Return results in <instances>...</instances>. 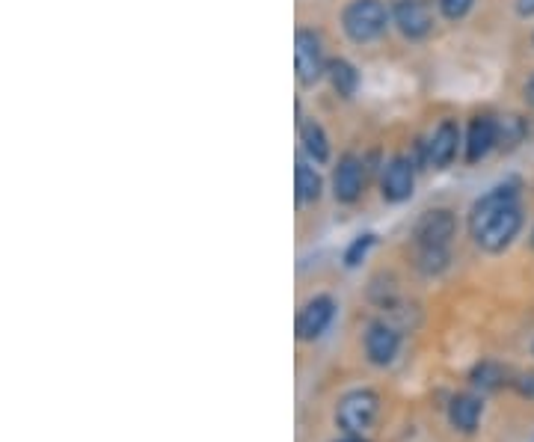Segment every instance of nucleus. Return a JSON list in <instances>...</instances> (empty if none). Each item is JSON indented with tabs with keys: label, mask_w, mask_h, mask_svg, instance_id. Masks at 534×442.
<instances>
[{
	"label": "nucleus",
	"mask_w": 534,
	"mask_h": 442,
	"mask_svg": "<svg viewBox=\"0 0 534 442\" xmlns=\"http://www.w3.org/2000/svg\"><path fill=\"white\" fill-rule=\"evenodd\" d=\"M342 27L356 45L377 42L389 27V9L383 0H351L342 12Z\"/></svg>",
	"instance_id": "nucleus-1"
},
{
	"label": "nucleus",
	"mask_w": 534,
	"mask_h": 442,
	"mask_svg": "<svg viewBox=\"0 0 534 442\" xmlns=\"http://www.w3.org/2000/svg\"><path fill=\"white\" fill-rule=\"evenodd\" d=\"M520 229H523V208H520V202H511L499 214H493L481 229H475L472 238H475V244L481 250L502 253V250H508L514 244V238L520 235Z\"/></svg>",
	"instance_id": "nucleus-2"
},
{
	"label": "nucleus",
	"mask_w": 534,
	"mask_h": 442,
	"mask_svg": "<svg viewBox=\"0 0 534 442\" xmlns=\"http://www.w3.org/2000/svg\"><path fill=\"white\" fill-rule=\"evenodd\" d=\"M327 66L330 60L324 57L321 36L309 27H300L294 33V69H297L300 87H315L327 75Z\"/></svg>",
	"instance_id": "nucleus-3"
},
{
	"label": "nucleus",
	"mask_w": 534,
	"mask_h": 442,
	"mask_svg": "<svg viewBox=\"0 0 534 442\" xmlns=\"http://www.w3.org/2000/svg\"><path fill=\"white\" fill-rule=\"evenodd\" d=\"M392 21L404 39L422 42L434 33V6H431V0H395Z\"/></svg>",
	"instance_id": "nucleus-4"
},
{
	"label": "nucleus",
	"mask_w": 534,
	"mask_h": 442,
	"mask_svg": "<svg viewBox=\"0 0 534 442\" xmlns=\"http://www.w3.org/2000/svg\"><path fill=\"white\" fill-rule=\"evenodd\" d=\"M377 413H380V398L371 389H359V392H351L342 398L336 419L348 434H362L374 425Z\"/></svg>",
	"instance_id": "nucleus-5"
},
{
	"label": "nucleus",
	"mask_w": 534,
	"mask_h": 442,
	"mask_svg": "<svg viewBox=\"0 0 534 442\" xmlns=\"http://www.w3.org/2000/svg\"><path fill=\"white\" fill-rule=\"evenodd\" d=\"M454 235H457V220L448 208L425 211L413 226L416 247H448Z\"/></svg>",
	"instance_id": "nucleus-6"
},
{
	"label": "nucleus",
	"mask_w": 534,
	"mask_h": 442,
	"mask_svg": "<svg viewBox=\"0 0 534 442\" xmlns=\"http://www.w3.org/2000/svg\"><path fill=\"white\" fill-rule=\"evenodd\" d=\"M416 187V167L410 158H392L383 170V181H380V193L386 202H404L413 196Z\"/></svg>",
	"instance_id": "nucleus-7"
},
{
	"label": "nucleus",
	"mask_w": 534,
	"mask_h": 442,
	"mask_svg": "<svg viewBox=\"0 0 534 442\" xmlns=\"http://www.w3.org/2000/svg\"><path fill=\"white\" fill-rule=\"evenodd\" d=\"M333 315H336L333 297H315V300H309L300 309V315H297V336L303 342H315L318 336H324V330L330 327Z\"/></svg>",
	"instance_id": "nucleus-8"
},
{
	"label": "nucleus",
	"mask_w": 534,
	"mask_h": 442,
	"mask_svg": "<svg viewBox=\"0 0 534 442\" xmlns=\"http://www.w3.org/2000/svg\"><path fill=\"white\" fill-rule=\"evenodd\" d=\"M365 164L356 158V155H342L339 158V167L333 173V196L342 202V205H354L356 199L362 196V187H365Z\"/></svg>",
	"instance_id": "nucleus-9"
},
{
	"label": "nucleus",
	"mask_w": 534,
	"mask_h": 442,
	"mask_svg": "<svg viewBox=\"0 0 534 442\" xmlns=\"http://www.w3.org/2000/svg\"><path fill=\"white\" fill-rule=\"evenodd\" d=\"M499 146V122L490 116H475L466 134V161L478 164Z\"/></svg>",
	"instance_id": "nucleus-10"
},
{
	"label": "nucleus",
	"mask_w": 534,
	"mask_h": 442,
	"mask_svg": "<svg viewBox=\"0 0 534 442\" xmlns=\"http://www.w3.org/2000/svg\"><path fill=\"white\" fill-rule=\"evenodd\" d=\"M457 143H460V128L454 119H443L437 125V131L431 134V140L425 143V161L437 170L448 167L457 155Z\"/></svg>",
	"instance_id": "nucleus-11"
},
{
	"label": "nucleus",
	"mask_w": 534,
	"mask_h": 442,
	"mask_svg": "<svg viewBox=\"0 0 534 442\" xmlns=\"http://www.w3.org/2000/svg\"><path fill=\"white\" fill-rule=\"evenodd\" d=\"M511 202H520V193H517V184H514V181L499 184V187H493L490 193H484V196L472 205V211H469V232L481 229L493 214H499V211H502L505 205H511Z\"/></svg>",
	"instance_id": "nucleus-12"
},
{
	"label": "nucleus",
	"mask_w": 534,
	"mask_h": 442,
	"mask_svg": "<svg viewBox=\"0 0 534 442\" xmlns=\"http://www.w3.org/2000/svg\"><path fill=\"white\" fill-rule=\"evenodd\" d=\"M401 348V336L389 324H371L365 333V354L374 365H389Z\"/></svg>",
	"instance_id": "nucleus-13"
},
{
	"label": "nucleus",
	"mask_w": 534,
	"mask_h": 442,
	"mask_svg": "<svg viewBox=\"0 0 534 442\" xmlns=\"http://www.w3.org/2000/svg\"><path fill=\"white\" fill-rule=\"evenodd\" d=\"M448 422L463 434L475 431L481 422V401L475 395H457L448 407Z\"/></svg>",
	"instance_id": "nucleus-14"
},
{
	"label": "nucleus",
	"mask_w": 534,
	"mask_h": 442,
	"mask_svg": "<svg viewBox=\"0 0 534 442\" xmlns=\"http://www.w3.org/2000/svg\"><path fill=\"white\" fill-rule=\"evenodd\" d=\"M300 143H303V152H306L315 164H327V161H330V140H327L324 128H321L315 119L300 122Z\"/></svg>",
	"instance_id": "nucleus-15"
},
{
	"label": "nucleus",
	"mask_w": 534,
	"mask_h": 442,
	"mask_svg": "<svg viewBox=\"0 0 534 442\" xmlns=\"http://www.w3.org/2000/svg\"><path fill=\"white\" fill-rule=\"evenodd\" d=\"M294 190H297V202L300 205L321 199L324 181L315 173V167H309L306 161H297V167H294Z\"/></svg>",
	"instance_id": "nucleus-16"
},
{
	"label": "nucleus",
	"mask_w": 534,
	"mask_h": 442,
	"mask_svg": "<svg viewBox=\"0 0 534 442\" xmlns=\"http://www.w3.org/2000/svg\"><path fill=\"white\" fill-rule=\"evenodd\" d=\"M327 78H330V84H333V89H336L342 98H351L356 87H359V72H356L348 60H330Z\"/></svg>",
	"instance_id": "nucleus-17"
},
{
	"label": "nucleus",
	"mask_w": 534,
	"mask_h": 442,
	"mask_svg": "<svg viewBox=\"0 0 534 442\" xmlns=\"http://www.w3.org/2000/svg\"><path fill=\"white\" fill-rule=\"evenodd\" d=\"M448 247H416V267L425 276H437L448 267Z\"/></svg>",
	"instance_id": "nucleus-18"
},
{
	"label": "nucleus",
	"mask_w": 534,
	"mask_h": 442,
	"mask_svg": "<svg viewBox=\"0 0 534 442\" xmlns=\"http://www.w3.org/2000/svg\"><path fill=\"white\" fill-rule=\"evenodd\" d=\"M472 380L481 386V389H496L505 383V371L496 365V362H481L475 371H472Z\"/></svg>",
	"instance_id": "nucleus-19"
},
{
	"label": "nucleus",
	"mask_w": 534,
	"mask_h": 442,
	"mask_svg": "<svg viewBox=\"0 0 534 442\" xmlns=\"http://www.w3.org/2000/svg\"><path fill=\"white\" fill-rule=\"evenodd\" d=\"M526 137V122L520 116H505V122H499V146H514Z\"/></svg>",
	"instance_id": "nucleus-20"
},
{
	"label": "nucleus",
	"mask_w": 534,
	"mask_h": 442,
	"mask_svg": "<svg viewBox=\"0 0 534 442\" xmlns=\"http://www.w3.org/2000/svg\"><path fill=\"white\" fill-rule=\"evenodd\" d=\"M371 244H374V235H359L354 244L348 247V253H345V265L356 267L362 259H365V253L371 250Z\"/></svg>",
	"instance_id": "nucleus-21"
},
{
	"label": "nucleus",
	"mask_w": 534,
	"mask_h": 442,
	"mask_svg": "<svg viewBox=\"0 0 534 442\" xmlns=\"http://www.w3.org/2000/svg\"><path fill=\"white\" fill-rule=\"evenodd\" d=\"M472 3L475 0H440V9H443V15L448 21H460L472 9Z\"/></svg>",
	"instance_id": "nucleus-22"
},
{
	"label": "nucleus",
	"mask_w": 534,
	"mask_h": 442,
	"mask_svg": "<svg viewBox=\"0 0 534 442\" xmlns=\"http://www.w3.org/2000/svg\"><path fill=\"white\" fill-rule=\"evenodd\" d=\"M517 389H520L523 395L534 398V374H523V377L517 380Z\"/></svg>",
	"instance_id": "nucleus-23"
},
{
	"label": "nucleus",
	"mask_w": 534,
	"mask_h": 442,
	"mask_svg": "<svg viewBox=\"0 0 534 442\" xmlns=\"http://www.w3.org/2000/svg\"><path fill=\"white\" fill-rule=\"evenodd\" d=\"M517 15L534 18V0H517Z\"/></svg>",
	"instance_id": "nucleus-24"
},
{
	"label": "nucleus",
	"mask_w": 534,
	"mask_h": 442,
	"mask_svg": "<svg viewBox=\"0 0 534 442\" xmlns=\"http://www.w3.org/2000/svg\"><path fill=\"white\" fill-rule=\"evenodd\" d=\"M526 101L534 107V75L529 78V84H526Z\"/></svg>",
	"instance_id": "nucleus-25"
},
{
	"label": "nucleus",
	"mask_w": 534,
	"mask_h": 442,
	"mask_svg": "<svg viewBox=\"0 0 534 442\" xmlns=\"http://www.w3.org/2000/svg\"><path fill=\"white\" fill-rule=\"evenodd\" d=\"M339 442H365V440H359V437H354V434H351V437H345V440H339Z\"/></svg>",
	"instance_id": "nucleus-26"
},
{
	"label": "nucleus",
	"mask_w": 534,
	"mask_h": 442,
	"mask_svg": "<svg viewBox=\"0 0 534 442\" xmlns=\"http://www.w3.org/2000/svg\"><path fill=\"white\" fill-rule=\"evenodd\" d=\"M532 354H534V339H532Z\"/></svg>",
	"instance_id": "nucleus-27"
},
{
	"label": "nucleus",
	"mask_w": 534,
	"mask_h": 442,
	"mask_svg": "<svg viewBox=\"0 0 534 442\" xmlns=\"http://www.w3.org/2000/svg\"><path fill=\"white\" fill-rule=\"evenodd\" d=\"M532 247H534V232H532Z\"/></svg>",
	"instance_id": "nucleus-28"
}]
</instances>
